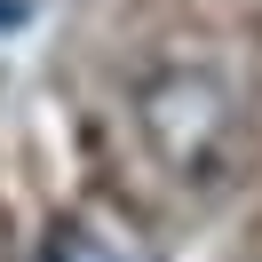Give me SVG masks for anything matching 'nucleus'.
<instances>
[{
    "label": "nucleus",
    "mask_w": 262,
    "mask_h": 262,
    "mask_svg": "<svg viewBox=\"0 0 262 262\" xmlns=\"http://www.w3.org/2000/svg\"><path fill=\"white\" fill-rule=\"evenodd\" d=\"M135 119H143V135H151V151H159L167 175H191V183L223 175L230 119L238 112H230V88L214 80V72H199V64L151 72L143 96H135Z\"/></svg>",
    "instance_id": "f257e3e1"
},
{
    "label": "nucleus",
    "mask_w": 262,
    "mask_h": 262,
    "mask_svg": "<svg viewBox=\"0 0 262 262\" xmlns=\"http://www.w3.org/2000/svg\"><path fill=\"white\" fill-rule=\"evenodd\" d=\"M32 262H127V254H119L112 238H96L88 223H56L48 238L32 246Z\"/></svg>",
    "instance_id": "f03ea898"
}]
</instances>
